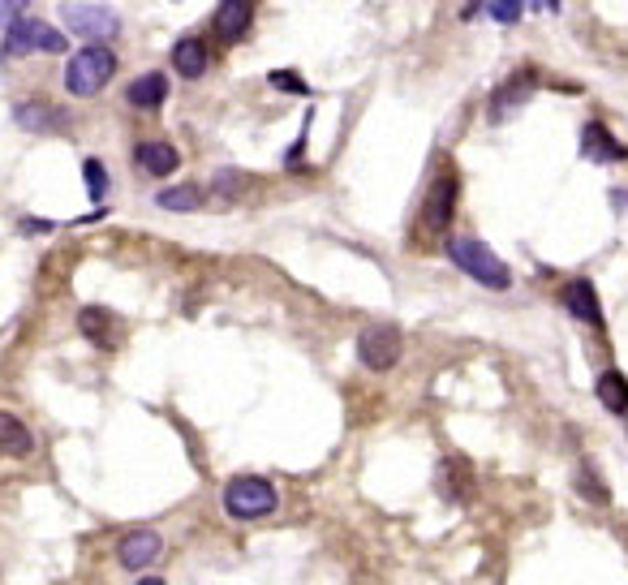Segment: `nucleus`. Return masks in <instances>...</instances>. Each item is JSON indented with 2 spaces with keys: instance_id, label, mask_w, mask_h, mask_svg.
<instances>
[{
  "instance_id": "1a4fd4ad",
  "label": "nucleus",
  "mask_w": 628,
  "mask_h": 585,
  "mask_svg": "<svg viewBox=\"0 0 628 585\" xmlns=\"http://www.w3.org/2000/svg\"><path fill=\"white\" fill-rule=\"evenodd\" d=\"M211 26H216V35L224 39V44L246 39L250 26H254V0H220V9H216V18H211Z\"/></svg>"
},
{
  "instance_id": "0eeeda50",
  "label": "nucleus",
  "mask_w": 628,
  "mask_h": 585,
  "mask_svg": "<svg viewBox=\"0 0 628 585\" xmlns=\"http://www.w3.org/2000/svg\"><path fill=\"white\" fill-rule=\"evenodd\" d=\"M456 194H461V185H456V173H452V168H444V173L435 177L431 190H426V203H422V224L431 228V233H444V228L452 224Z\"/></svg>"
},
{
  "instance_id": "a878e982",
  "label": "nucleus",
  "mask_w": 628,
  "mask_h": 585,
  "mask_svg": "<svg viewBox=\"0 0 628 585\" xmlns=\"http://www.w3.org/2000/svg\"><path fill=\"white\" fill-rule=\"evenodd\" d=\"M26 18V0H0V26Z\"/></svg>"
},
{
  "instance_id": "20e7f679",
  "label": "nucleus",
  "mask_w": 628,
  "mask_h": 585,
  "mask_svg": "<svg viewBox=\"0 0 628 585\" xmlns=\"http://www.w3.org/2000/svg\"><path fill=\"white\" fill-rule=\"evenodd\" d=\"M61 22L69 35L87 39V44H108V39L121 35V18L108 5H95V0H87V5H65Z\"/></svg>"
},
{
  "instance_id": "6ab92c4d",
  "label": "nucleus",
  "mask_w": 628,
  "mask_h": 585,
  "mask_svg": "<svg viewBox=\"0 0 628 585\" xmlns=\"http://www.w3.org/2000/svg\"><path fill=\"white\" fill-rule=\"evenodd\" d=\"M594 392H598V401H603L607 413H628V379L620 370H603V375L594 379Z\"/></svg>"
},
{
  "instance_id": "f257e3e1",
  "label": "nucleus",
  "mask_w": 628,
  "mask_h": 585,
  "mask_svg": "<svg viewBox=\"0 0 628 585\" xmlns=\"http://www.w3.org/2000/svg\"><path fill=\"white\" fill-rule=\"evenodd\" d=\"M117 78V52L108 44H87L82 52L69 56V69H65V87L69 95L78 99H91Z\"/></svg>"
},
{
  "instance_id": "6e6552de",
  "label": "nucleus",
  "mask_w": 628,
  "mask_h": 585,
  "mask_svg": "<svg viewBox=\"0 0 628 585\" xmlns=\"http://www.w3.org/2000/svg\"><path fill=\"white\" fill-rule=\"evenodd\" d=\"M13 121H18L26 134H39V138L69 130V117L56 104H48V99H18V104H13Z\"/></svg>"
},
{
  "instance_id": "393cba45",
  "label": "nucleus",
  "mask_w": 628,
  "mask_h": 585,
  "mask_svg": "<svg viewBox=\"0 0 628 585\" xmlns=\"http://www.w3.org/2000/svg\"><path fill=\"white\" fill-rule=\"evenodd\" d=\"M276 91H289V95H310V87H306V78L302 74H289V69H276V74L267 78Z\"/></svg>"
},
{
  "instance_id": "b1692460",
  "label": "nucleus",
  "mask_w": 628,
  "mask_h": 585,
  "mask_svg": "<svg viewBox=\"0 0 628 585\" xmlns=\"http://www.w3.org/2000/svg\"><path fill=\"white\" fill-rule=\"evenodd\" d=\"M487 9H491V18L499 22V26H517L521 22V0H487Z\"/></svg>"
},
{
  "instance_id": "ddd939ff",
  "label": "nucleus",
  "mask_w": 628,
  "mask_h": 585,
  "mask_svg": "<svg viewBox=\"0 0 628 585\" xmlns=\"http://www.w3.org/2000/svg\"><path fill=\"white\" fill-rule=\"evenodd\" d=\"M581 151H585V160H598V164H620V160H628V147L611 138V130H607V125H598V121H590V125L581 130Z\"/></svg>"
},
{
  "instance_id": "a211bd4d",
  "label": "nucleus",
  "mask_w": 628,
  "mask_h": 585,
  "mask_svg": "<svg viewBox=\"0 0 628 585\" xmlns=\"http://www.w3.org/2000/svg\"><path fill=\"white\" fill-rule=\"evenodd\" d=\"M564 306L573 310V319H581V323H603V310H598V293H594V284L590 280H573L564 289Z\"/></svg>"
},
{
  "instance_id": "39448f33",
  "label": "nucleus",
  "mask_w": 628,
  "mask_h": 585,
  "mask_svg": "<svg viewBox=\"0 0 628 585\" xmlns=\"http://www.w3.org/2000/svg\"><path fill=\"white\" fill-rule=\"evenodd\" d=\"M69 35H61L56 26L39 18H18L5 26V52L9 56H35V52H65Z\"/></svg>"
},
{
  "instance_id": "7ed1b4c3",
  "label": "nucleus",
  "mask_w": 628,
  "mask_h": 585,
  "mask_svg": "<svg viewBox=\"0 0 628 585\" xmlns=\"http://www.w3.org/2000/svg\"><path fill=\"white\" fill-rule=\"evenodd\" d=\"M224 512L233 521H259L276 512V487L259 474H241L224 487Z\"/></svg>"
},
{
  "instance_id": "cd10ccee",
  "label": "nucleus",
  "mask_w": 628,
  "mask_h": 585,
  "mask_svg": "<svg viewBox=\"0 0 628 585\" xmlns=\"http://www.w3.org/2000/svg\"><path fill=\"white\" fill-rule=\"evenodd\" d=\"M542 9H551V13H555V9H560V0H542Z\"/></svg>"
},
{
  "instance_id": "9d476101",
  "label": "nucleus",
  "mask_w": 628,
  "mask_h": 585,
  "mask_svg": "<svg viewBox=\"0 0 628 585\" xmlns=\"http://www.w3.org/2000/svg\"><path fill=\"white\" fill-rule=\"evenodd\" d=\"M134 164L147 177H168V173H177V168H181V151L173 147V142H164V138H147V142H138V147H134Z\"/></svg>"
},
{
  "instance_id": "5701e85b",
  "label": "nucleus",
  "mask_w": 628,
  "mask_h": 585,
  "mask_svg": "<svg viewBox=\"0 0 628 585\" xmlns=\"http://www.w3.org/2000/svg\"><path fill=\"white\" fill-rule=\"evenodd\" d=\"M577 491H581L585 499H594V504H607V499H611L607 487H603V478H598L590 465H581V469H577Z\"/></svg>"
},
{
  "instance_id": "f8f14e48",
  "label": "nucleus",
  "mask_w": 628,
  "mask_h": 585,
  "mask_svg": "<svg viewBox=\"0 0 628 585\" xmlns=\"http://www.w3.org/2000/svg\"><path fill=\"white\" fill-rule=\"evenodd\" d=\"M164 99H168V78L160 74V69H147V74H138L130 87H125V104L138 108V112L164 108Z\"/></svg>"
},
{
  "instance_id": "4be33fe9",
  "label": "nucleus",
  "mask_w": 628,
  "mask_h": 585,
  "mask_svg": "<svg viewBox=\"0 0 628 585\" xmlns=\"http://www.w3.org/2000/svg\"><path fill=\"white\" fill-rule=\"evenodd\" d=\"M82 177H87V194H91V203L99 207V203H104V194H108V168L99 164V160H87V164H82Z\"/></svg>"
},
{
  "instance_id": "423d86ee",
  "label": "nucleus",
  "mask_w": 628,
  "mask_h": 585,
  "mask_svg": "<svg viewBox=\"0 0 628 585\" xmlns=\"http://www.w3.org/2000/svg\"><path fill=\"white\" fill-rule=\"evenodd\" d=\"M358 358L370 370H392L401 362V332L392 323H375L358 336Z\"/></svg>"
},
{
  "instance_id": "f03ea898",
  "label": "nucleus",
  "mask_w": 628,
  "mask_h": 585,
  "mask_svg": "<svg viewBox=\"0 0 628 585\" xmlns=\"http://www.w3.org/2000/svg\"><path fill=\"white\" fill-rule=\"evenodd\" d=\"M448 259L465 271V276H474L478 284H487V289H499L504 293L512 284V271L504 259H495V254L482 246L478 237H448Z\"/></svg>"
},
{
  "instance_id": "dca6fc26",
  "label": "nucleus",
  "mask_w": 628,
  "mask_h": 585,
  "mask_svg": "<svg viewBox=\"0 0 628 585\" xmlns=\"http://www.w3.org/2000/svg\"><path fill=\"white\" fill-rule=\"evenodd\" d=\"M530 91H534V69L525 65L517 78H508L504 87H499L495 95H491V117H504V112H512V108H521L525 99H530Z\"/></svg>"
},
{
  "instance_id": "f3484780",
  "label": "nucleus",
  "mask_w": 628,
  "mask_h": 585,
  "mask_svg": "<svg viewBox=\"0 0 628 585\" xmlns=\"http://www.w3.org/2000/svg\"><path fill=\"white\" fill-rule=\"evenodd\" d=\"M31 452H35L31 426L0 409V456H31Z\"/></svg>"
},
{
  "instance_id": "aec40b11",
  "label": "nucleus",
  "mask_w": 628,
  "mask_h": 585,
  "mask_svg": "<svg viewBox=\"0 0 628 585\" xmlns=\"http://www.w3.org/2000/svg\"><path fill=\"white\" fill-rule=\"evenodd\" d=\"M155 207H168V211H198V207H203V190H198V185L160 190V194H155Z\"/></svg>"
},
{
  "instance_id": "412c9836",
  "label": "nucleus",
  "mask_w": 628,
  "mask_h": 585,
  "mask_svg": "<svg viewBox=\"0 0 628 585\" xmlns=\"http://www.w3.org/2000/svg\"><path fill=\"white\" fill-rule=\"evenodd\" d=\"M444 491H448V499H465L469 495V465L465 461H448L444 465Z\"/></svg>"
},
{
  "instance_id": "9b49d317",
  "label": "nucleus",
  "mask_w": 628,
  "mask_h": 585,
  "mask_svg": "<svg viewBox=\"0 0 628 585\" xmlns=\"http://www.w3.org/2000/svg\"><path fill=\"white\" fill-rule=\"evenodd\" d=\"M160 551H164L160 534H151V530H134V534H125V538H121L117 560H121V568H130V573H138V568H147V564L160 560Z\"/></svg>"
},
{
  "instance_id": "2eb2a0df",
  "label": "nucleus",
  "mask_w": 628,
  "mask_h": 585,
  "mask_svg": "<svg viewBox=\"0 0 628 585\" xmlns=\"http://www.w3.org/2000/svg\"><path fill=\"white\" fill-rule=\"evenodd\" d=\"M78 332L91 340V345H99V349H117V319L108 315L104 306H87L78 315Z\"/></svg>"
},
{
  "instance_id": "bb28decb",
  "label": "nucleus",
  "mask_w": 628,
  "mask_h": 585,
  "mask_svg": "<svg viewBox=\"0 0 628 585\" xmlns=\"http://www.w3.org/2000/svg\"><path fill=\"white\" fill-rule=\"evenodd\" d=\"M138 585H164V577H142Z\"/></svg>"
},
{
  "instance_id": "4468645a",
  "label": "nucleus",
  "mask_w": 628,
  "mask_h": 585,
  "mask_svg": "<svg viewBox=\"0 0 628 585\" xmlns=\"http://www.w3.org/2000/svg\"><path fill=\"white\" fill-rule=\"evenodd\" d=\"M207 65H211V52H207V44L198 35H185V39H177V44H173V69L181 78H203Z\"/></svg>"
}]
</instances>
